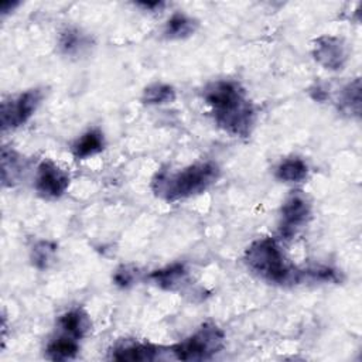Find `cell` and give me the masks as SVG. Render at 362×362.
<instances>
[{
	"mask_svg": "<svg viewBox=\"0 0 362 362\" xmlns=\"http://www.w3.org/2000/svg\"><path fill=\"white\" fill-rule=\"evenodd\" d=\"M55 253V245H52L51 242H40L33 247V263L38 267V269H45L51 259L54 257Z\"/></svg>",
	"mask_w": 362,
	"mask_h": 362,
	"instance_id": "obj_18",
	"label": "cell"
},
{
	"mask_svg": "<svg viewBox=\"0 0 362 362\" xmlns=\"http://www.w3.org/2000/svg\"><path fill=\"white\" fill-rule=\"evenodd\" d=\"M195 31V21L187 17L185 14H174L167 25H165V35L168 38H184L191 35Z\"/></svg>",
	"mask_w": 362,
	"mask_h": 362,
	"instance_id": "obj_15",
	"label": "cell"
},
{
	"mask_svg": "<svg viewBox=\"0 0 362 362\" xmlns=\"http://www.w3.org/2000/svg\"><path fill=\"white\" fill-rule=\"evenodd\" d=\"M69 187V177L52 161H42L35 177V189L44 198H58Z\"/></svg>",
	"mask_w": 362,
	"mask_h": 362,
	"instance_id": "obj_6",
	"label": "cell"
},
{
	"mask_svg": "<svg viewBox=\"0 0 362 362\" xmlns=\"http://www.w3.org/2000/svg\"><path fill=\"white\" fill-rule=\"evenodd\" d=\"M245 260L252 272L270 283H297L303 276L300 270L287 263L280 246L272 238L253 242L246 250Z\"/></svg>",
	"mask_w": 362,
	"mask_h": 362,
	"instance_id": "obj_3",
	"label": "cell"
},
{
	"mask_svg": "<svg viewBox=\"0 0 362 362\" xmlns=\"http://www.w3.org/2000/svg\"><path fill=\"white\" fill-rule=\"evenodd\" d=\"M58 324L61 329L65 332V335H69L72 338H81L83 337L88 329L90 328V322L88 315L82 310H71L62 314L58 320Z\"/></svg>",
	"mask_w": 362,
	"mask_h": 362,
	"instance_id": "obj_10",
	"label": "cell"
},
{
	"mask_svg": "<svg viewBox=\"0 0 362 362\" xmlns=\"http://www.w3.org/2000/svg\"><path fill=\"white\" fill-rule=\"evenodd\" d=\"M42 99L40 89H30L18 96L1 103V127L3 130L14 129L24 124L35 112Z\"/></svg>",
	"mask_w": 362,
	"mask_h": 362,
	"instance_id": "obj_5",
	"label": "cell"
},
{
	"mask_svg": "<svg viewBox=\"0 0 362 362\" xmlns=\"http://www.w3.org/2000/svg\"><path fill=\"white\" fill-rule=\"evenodd\" d=\"M79 351L76 338L69 335H62L59 338L52 339L47 346V355L54 361H66L76 356Z\"/></svg>",
	"mask_w": 362,
	"mask_h": 362,
	"instance_id": "obj_12",
	"label": "cell"
},
{
	"mask_svg": "<svg viewBox=\"0 0 362 362\" xmlns=\"http://www.w3.org/2000/svg\"><path fill=\"white\" fill-rule=\"evenodd\" d=\"M341 105L348 112H355L356 115L359 113V105H361V85H359V79L354 81L346 88H344Z\"/></svg>",
	"mask_w": 362,
	"mask_h": 362,
	"instance_id": "obj_17",
	"label": "cell"
},
{
	"mask_svg": "<svg viewBox=\"0 0 362 362\" xmlns=\"http://www.w3.org/2000/svg\"><path fill=\"white\" fill-rule=\"evenodd\" d=\"M307 164L297 157H291L281 161L276 170L277 178L284 182H300L307 177Z\"/></svg>",
	"mask_w": 362,
	"mask_h": 362,
	"instance_id": "obj_13",
	"label": "cell"
},
{
	"mask_svg": "<svg viewBox=\"0 0 362 362\" xmlns=\"http://www.w3.org/2000/svg\"><path fill=\"white\" fill-rule=\"evenodd\" d=\"M310 204L303 194H293L287 198L281 208V235L291 238L310 218Z\"/></svg>",
	"mask_w": 362,
	"mask_h": 362,
	"instance_id": "obj_7",
	"label": "cell"
},
{
	"mask_svg": "<svg viewBox=\"0 0 362 362\" xmlns=\"http://www.w3.org/2000/svg\"><path fill=\"white\" fill-rule=\"evenodd\" d=\"M141 99L147 105L170 103L175 99V90L165 83H153L144 89Z\"/></svg>",
	"mask_w": 362,
	"mask_h": 362,
	"instance_id": "obj_16",
	"label": "cell"
},
{
	"mask_svg": "<svg viewBox=\"0 0 362 362\" xmlns=\"http://www.w3.org/2000/svg\"><path fill=\"white\" fill-rule=\"evenodd\" d=\"M133 280H134V274H133V272H130L129 269H122V270H117V273L115 274V281H116V284H119V286H122V287H127V286H130L132 283H133Z\"/></svg>",
	"mask_w": 362,
	"mask_h": 362,
	"instance_id": "obj_20",
	"label": "cell"
},
{
	"mask_svg": "<svg viewBox=\"0 0 362 362\" xmlns=\"http://www.w3.org/2000/svg\"><path fill=\"white\" fill-rule=\"evenodd\" d=\"M61 48L65 54H75L83 47V35L76 30H66L61 35Z\"/></svg>",
	"mask_w": 362,
	"mask_h": 362,
	"instance_id": "obj_19",
	"label": "cell"
},
{
	"mask_svg": "<svg viewBox=\"0 0 362 362\" xmlns=\"http://www.w3.org/2000/svg\"><path fill=\"white\" fill-rule=\"evenodd\" d=\"M187 272L184 269V266L181 264H173L170 267H165L163 270H156L150 274V279L160 287L163 288H174L177 284H180L184 277H185Z\"/></svg>",
	"mask_w": 362,
	"mask_h": 362,
	"instance_id": "obj_14",
	"label": "cell"
},
{
	"mask_svg": "<svg viewBox=\"0 0 362 362\" xmlns=\"http://www.w3.org/2000/svg\"><path fill=\"white\" fill-rule=\"evenodd\" d=\"M223 332L214 324H204L197 332L173 346L177 359H209L223 348Z\"/></svg>",
	"mask_w": 362,
	"mask_h": 362,
	"instance_id": "obj_4",
	"label": "cell"
},
{
	"mask_svg": "<svg viewBox=\"0 0 362 362\" xmlns=\"http://www.w3.org/2000/svg\"><path fill=\"white\" fill-rule=\"evenodd\" d=\"M158 348L151 344L143 342H124L117 345L112 351V358L115 361H130V362H146L153 361L158 355Z\"/></svg>",
	"mask_w": 362,
	"mask_h": 362,
	"instance_id": "obj_9",
	"label": "cell"
},
{
	"mask_svg": "<svg viewBox=\"0 0 362 362\" xmlns=\"http://www.w3.org/2000/svg\"><path fill=\"white\" fill-rule=\"evenodd\" d=\"M204 96L219 127L233 136H249L255 122V110L239 83L216 81L205 89Z\"/></svg>",
	"mask_w": 362,
	"mask_h": 362,
	"instance_id": "obj_1",
	"label": "cell"
},
{
	"mask_svg": "<svg viewBox=\"0 0 362 362\" xmlns=\"http://www.w3.org/2000/svg\"><path fill=\"white\" fill-rule=\"evenodd\" d=\"M103 150V136L99 130H89L82 134L72 146L76 158H86Z\"/></svg>",
	"mask_w": 362,
	"mask_h": 362,
	"instance_id": "obj_11",
	"label": "cell"
},
{
	"mask_svg": "<svg viewBox=\"0 0 362 362\" xmlns=\"http://www.w3.org/2000/svg\"><path fill=\"white\" fill-rule=\"evenodd\" d=\"M219 177V168L211 161L192 164L178 173H160L153 180V191L160 198L177 201L208 189Z\"/></svg>",
	"mask_w": 362,
	"mask_h": 362,
	"instance_id": "obj_2",
	"label": "cell"
},
{
	"mask_svg": "<svg viewBox=\"0 0 362 362\" xmlns=\"http://www.w3.org/2000/svg\"><path fill=\"white\" fill-rule=\"evenodd\" d=\"M315 59L327 69H341L346 59L342 41L335 37H320L314 45Z\"/></svg>",
	"mask_w": 362,
	"mask_h": 362,
	"instance_id": "obj_8",
	"label": "cell"
}]
</instances>
